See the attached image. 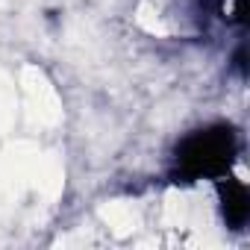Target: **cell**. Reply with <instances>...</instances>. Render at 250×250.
Instances as JSON below:
<instances>
[{"instance_id":"obj_1","label":"cell","mask_w":250,"mask_h":250,"mask_svg":"<svg viewBox=\"0 0 250 250\" xmlns=\"http://www.w3.org/2000/svg\"><path fill=\"white\" fill-rule=\"evenodd\" d=\"M238 153V139L235 130L227 124L197 130L183 145L177 147V177L191 183V180H206V177H224Z\"/></svg>"},{"instance_id":"obj_2","label":"cell","mask_w":250,"mask_h":250,"mask_svg":"<svg viewBox=\"0 0 250 250\" xmlns=\"http://www.w3.org/2000/svg\"><path fill=\"white\" fill-rule=\"evenodd\" d=\"M221 200H224V218L232 229H241L250 218V197L247 188L238 180H227L221 183Z\"/></svg>"}]
</instances>
